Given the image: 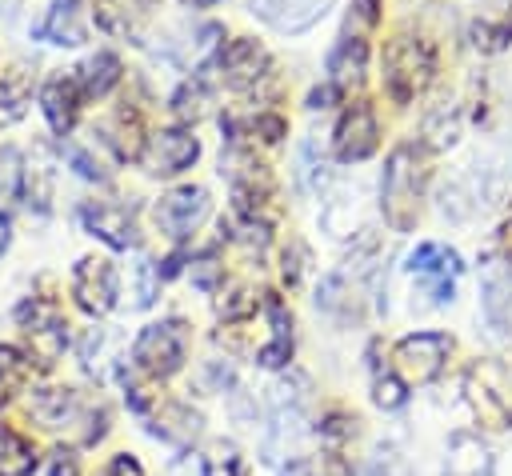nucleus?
Wrapping results in <instances>:
<instances>
[{
    "mask_svg": "<svg viewBox=\"0 0 512 476\" xmlns=\"http://www.w3.org/2000/svg\"><path fill=\"white\" fill-rule=\"evenodd\" d=\"M420 188H424V168H420L416 144L392 148L384 176H380V208L396 232H412L416 212H420Z\"/></svg>",
    "mask_w": 512,
    "mask_h": 476,
    "instance_id": "obj_1",
    "label": "nucleus"
},
{
    "mask_svg": "<svg viewBox=\"0 0 512 476\" xmlns=\"http://www.w3.org/2000/svg\"><path fill=\"white\" fill-rule=\"evenodd\" d=\"M464 396L476 420L492 432L512 428V372L496 356H476L464 372Z\"/></svg>",
    "mask_w": 512,
    "mask_h": 476,
    "instance_id": "obj_2",
    "label": "nucleus"
},
{
    "mask_svg": "<svg viewBox=\"0 0 512 476\" xmlns=\"http://www.w3.org/2000/svg\"><path fill=\"white\" fill-rule=\"evenodd\" d=\"M432 72H436V56L424 40H416V36L388 40V48H384V88L396 104L416 100L432 84Z\"/></svg>",
    "mask_w": 512,
    "mask_h": 476,
    "instance_id": "obj_3",
    "label": "nucleus"
},
{
    "mask_svg": "<svg viewBox=\"0 0 512 476\" xmlns=\"http://www.w3.org/2000/svg\"><path fill=\"white\" fill-rule=\"evenodd\" d=\"M184 356H188V324L176 320V316H172V320L144 324L140 336H136V344H132L136 368L148 372V376H156V380L180 372Z\"/></svg>",
    "mask_w": 512,
    "mask_h": 476,
    "instance_id": "obj_4",
    "label": "nucleus"
},
{
    "mask_svg": "<svg viewBox=\"0 0 512 476\" xmlns=\"http://www.w3.org/2000/svg\"><path fill=\"white\" fill-rule=\"evenodd\" d=\"M16 320H20L24 340H28V364L48 372L64 356V344H68V324H64L60 308L48 300H24L16 308Z\"/></svg>",
    "mask_w": 512,
    "mask_h": 476,
    "instance_id": "obj_5",
    "label": "nucleus"
},
{
    "mask_svg": "<svg viewBox=\"0 0 512 476\" xmlns=\"http://www.w3.org/2000/svg\"><path fill=\"white\" fill-rule=\"evenodd\" d=\"M448 352H452V336H444V332H408L404 340H396L392 360H396V372H400L404 384H432L444 372Z\"/></svg>",
    "mask_w": 512,
    "mask_h": 476,
    "instance_id": "obj_6",
    "label": "nucleus"
},
{
    "mask_svg": "<svg viewBox=\"0 0 512 476\" xmlns=\"http://www.w3.org/2000/svg\"><path fill=\"white\" fill-rule=\"evenodd\" d=\"M220 172H228L232 196H236V204H240L244 216H256V208L272 196V176H268V168H264L248 148H240V144H232V148L224 152Z\"/></svg>",
    "mask_w": 512,
    "mask_h": 476,
    "instance_id": "obj_7",
    "label": "nucleus"
},
{
    "mask_svg": "<svg viewBox=\"0 0 512 476\" xmlns=\"http://www.w3.org/2000/svg\"><path fill=\"white\" fill-rule=\"evenodd\" d=\"M376 144H380L376 112H372L364 100L348 104V108L340 112V120H336V136H332V152H336V160H344V164H360V160H368V156L376 152Z\"/></svg>",
    "mask_w": 512,
    "mask_h": 476,
    "instance_id": "obj_8",
    "label": "nucleus"
},
{
    "mask_svg": "<svg viewBox=\"0 0 512 476\" xmlns=\"http://www.w3.org/2000/svg\"><path fill=\"white\" fill-rule=\"evenodd\" d=\"M408 268H412V276L420 280V288H424V296H432V304H448L452 300V292H456V276H460V256L452 252V248H444V244H420L416 252H412V260H408Z\"/></svg>",
    "mask_w": 512,
    "mask_h": 476,
    "instance_id": "obj_9",
    "label": "nucleus"
},
{
    "mask_svg": "<svg viewBox=\"0 0 512 476\" xmlns=\"http://www.w3.org/2000/svg\"><path fill=\"white\" fill-rule=\"evenodd\" d=\"M72 296L88 316H104L116 304V268L104 256H84L72 272Z\"/></svg>",
    "mask_w": 512,
    "mask_h": 476,
    "instance_id": "obj_10",
    "label": "nucleus"
},
{
    "mask_svg": "<svg viewBox=\"0 0 512 476\" xmlns=\"http://www.w3.org/2000/svg\"><path fill=\"white\" fill-rule=\"evenodd\" d=\"M268 48L264 44H256V40H248V36H240V40H232V44H224L220 48V56H216V68H220V80L228 84V88H236V92H244V88H256L264 76H268Z\"/></svg>",
    "mask_w": 512,
    "mask_h": 476,
    "instance_id": "obj_11",
    "label": "nucleus"
},
{
    "mask_svg": "<svg viewBox=\"0 0 512 476\" xmlns=\"http://www.w3.org/2000/svg\"><path fill=\"white\" fill-rule=\"evenodd\" d=\"M196 156H200V140L184 128H160L148 136V148H144V164L152 176H176L192 168Z\"/></svg>",
    "mask_w": 512,
    "mask_h": 476,
    "instance_id": "obj_12",
    "label": "nucleus"
},
{
    "mask_svg": "<svg viewBox=\"0 0 512 476\" xmlns=\"http://www.w3.org/2000/svg\"><path fill=\"white\" fill-rule=\"evenodd\" d=\"M204 216H208V192L196 188V184H184V188L168 192V196L156 204V224H160V232L172 236V240H184L188 232H196Z\"/></svg>",
    "mask_w": 512,
    "mask_h": 476,
    "instance_id": "obj_13",
    "label": "nucleus"
},
{
    "mask_svg": "<svg viewBox=\"0 0 512 476\" xmlns=\"http://www.w3.org/2000/svg\"><path fill=\"white\" fill-rule=\"evenodd\" d=\"M248 8H252V16H260L268 28L296 36V32L312 28V24L332 8V0H248Z\"/></svg>",
    "mask_w": 512,
    "mask_h": 476,
    "instance_id": "obj_14",
    "label": "nucleus"
},
{
    "mask_svg": "<svg viewBox=\"0 0 512 476\" xmlns=\"http://www.w3.org/2000/svg\"><path fill=\"white\" fill-rule=\"evenodd\" d=\"M140 416L148 420V428H152V436H160V440H168V444H176V448H188L196 436H200V412H192L188 404H160V400H148L144 408H140Z\"/></svg>",
    "mask_w": 512,
    "mask_h": 476,
    "instance_id": "obj_15",
    "label": "nucleus"
},
{
    "mask_svg": "<svg viewBox=\"0 0 512 476\" xmlns=\"http://www.w3.org/2000/svg\"><path fill=\"white\" fill-rule=\"evenodd\" d=\"M80 220L108 248H132L136 244V220H132V208H124V204H108V200L84 204L80 208Z\"/></svg>",
    "mask_w": 512,
    "mask_h": 476,
    "instance_id": "obj_16",
    "label": "nucleus"
},
{
    "mask_svg": "<svg viewBox=\"0 0 512 476\" xmlns=\"http://www.w3.org/2000/svg\"><path fill=\"white\" fill-rule=\"evenodd\" d=\"M80 84L76 76H52L40 92V108H44V120L56 136H68L72 124H76V112H80Z\"/></svg>",
    "mask_w": 512,
    "mask_h": 476,
    "instance_id": "obj_17",
    "label": "nucleus"
},
{
    "mask_svg": "<svg viewBox=\"0 0 512 476\" xmlns=\"http://www.w3.org/2000/svg\"><path fill=\"white\" fill-rule=\"evenodd\" d=\"M440 476H492V452L476 432H452Z\"/></svg>",
    "mask_w": 512,
    "mask_h": 476,
    "instance_id": "obj_18",
    "label": "nucleus"
},
{
    "mask_svg": "<svg viewBox=\"0 0 512 476\" xmlns=\"http://www.w3.org/2000/svg\"><path fill=\"white\" fill-rule=\"evenodd\" d=\"M364 60H368V40L364 36H340V44L328 52V76H332V88L344 92L352 84L364 80Z\"/></svg>",
    "mask_w": 512,
    "mask_h": 476,
    "instance_id": "obj_19",
    "label": "nucleus"
},
{
    "mask_svg": "<svg viewBox=\"0 0 512 476\" xmlns=\"http://www.w3.org/2000/svg\"><path fill=\"white\" fill-rule=\"evenodd\" d=\"M264 308H268V320H272V340L256 352V360H260L264 368H284V364L292 360V316H288V308H284L272 292H268Z\"/></svg>",
    "mask_w": 512,
    "mask_h": 476,
    "instance_id": "obj_20",
    "label": "nucleus"
},
{
    "mask_svg": "<svg viewBox=\"0 0 512 476\" xmlns=\"http://www.w3.org/2000/svg\"><path fill=\"white\" fill-rule=\"evenodd\" d=\"M84 0H52L44 24L36 28V36H48L52 44H84V24H80Z\"/></svg>",
    "mask_w": 512,
    "mask_h": 476,
    "instance_id": "obj_21",
    "label": "nucleus"
},
{
    "mask_svg": "<svg viewBox=\"0 0 512 476\" xmlns=\"http://www.w3.org/2000/svg\"><path fill=\"white\" fill-rule=\"evenodd\" d=\"M72 76H76V84H80V96H104V92L120 80V60H116V52H96V56H88Z\"/></svg>",
    "mask_w": 512,
    "mask_h": 476,
    "instance_id": "obj_22",
    "label": "nucleus"
},
{
    "mask_svg": "<svg viewBox=\"0 0 512 476\" xmlns=\"http://www.w3.org/2000/svg\"><path fill=\"white\" fill-rule=\"evenodd\" d=\"M32 472H36L32 444L12 424H0V476H32Z\"/></svg>",
    "mask_w": 512,
    "mask_h": 476,
    "instance_id": "obj_23",
    "label": "nucleus"
},
{
    "mask_svg": "<svg viewBox=\"0 0 512 476\" xmlns=\"http://www.w3.org/2000/svg\"><path fill=\"white\" fill-rule=\"evenodd\" d=\"M484 316L496 328L512 324V264L504 272H488L484 276Z\"/></svg>",
    "mask_w": 512,
    "mask_h": 476,
    "instance_id": "obj_24",
    "label": "nucleus"
},
{
    "mask_svg": "<svg viewBox=\"0 0 512 476\" xmlns=\"http://www.w3.org/2000/svg\"><path fill=\"white\" fill-rule=\"evenodd\" d=\"M104 132H112L108 140L116 144V156H120V160H136V156H144V148H140V116H136L132 108H120Z\"/></svg>",
    "mask_w": 512,
    "mask_h": 476,
    "instance_id": "obj_25",
    "label": "nucleus"
},
{
    "mask_svg": "<svg viewBox=\"0 0 512 476\" xmlns=\"http://www.w3.org/2000/svg\"><path fill=\"white\" fill-rule=\"evenodd\" d=\"M28 372H32L28 356H24V352H16L12 344H0V408H4L20 388H24Z\"/></svg>",
    "mask_w": 512,
    "mask_h": 476,
    "instance_id": "obj_26",
    "label": "nucleus"
},
{
    "mask_svg": "<svg viewBox=\"0 0 512 476\" xmlns=\"http://www.w3.org/2000/svg\"><path fill=\"white\" fill-rule=\"evenodd\" d=\"M372 400H376V408H384V412H396V408H404V400H408V392H404V380H400L392 368H380V364H372Z\"/></svg>",
    "mask_w": 512,
    "mask_h": 476,
    "instance_id": "obj_27",
    "label": "nucleus"
},
{
    "mask_svg": "<svg viewBox=\"0 0 512 476\" xmlns=\"http://www.w3.org/2000/svg\"><path fill=\"white\" fill-rule=\"evenodd\" d=\"M200 476H244L236 444H228V440L208 444V452L200 456Z\"/></svg>",
    "mask_w": 512,
    "mask_h": 476,
    "instance_id": "obj_28",
    "label": "nucleus"
},
{
    "mask_svg": "<svg viewBox=\"0 0 512 476\" xmlns=\"http://www.w3.org/2000/svg\"><path fill=\"white\" fill-rule=\"evenodd\" d=\"M472 44L480 52H500L512 44V8L500 16V20H476L472 24Z\"/></svg>",
    "mask_w": 512,
    "mask_h": 476,
    "instance_id": "obj_29",
    "label": "nucleus"
},
{
    "mask_svg": "<svg viewBox=\"0 0 512 476\" xmlns=\"http://www.w3.org/2000/svg\"><path fill=\"white\" fill-rule=\"evenodd\" d=\"M24 176H28L24 156H20L12 144H0V200L20 196V192H24Z\"/></svg>",
    "mask_w": 512,
    "mask_h": 476,
    "instance_id": "obj_30",
    "label": "nucleus"
},
{
    "mask_svg": "<svg viewBox=\"0 0 512 476\" xmlns=\"http://www.w3.org/2000/svg\"><path fill=\"white\" fill-rule=\"evenodd\" d=\"M28 84H24V76H8V80H0V124H12V120H20L24 116V108H28Z\"/></svg>",
    "mask_w": 512,
    "mask_h": 476,
    "instance_id": "obj_31",
    "label": "nucleus"
},
{
    "mask_svg": "<svg viewBox=\"0 0 512 476\" xmlns=\"http://www.w3.org/2000/svg\"><path fill=\"white\" fill-rule=\"evenodd\" d=\"M204 108H208V92H204L200 80H188V84L172 96V112H176L180 120H200Z\"/></svg>",
    "mask_w": 512,
    "mask_h": 476,
    "instance_id": "obj_32",
    "label": "nucleus"
},
{
    "mask_svg": "<svg viewBox=\"0 0 512 476\" xmlns=\"http://www.w3.org/2000/svg\"><path fill=\"white\" fill-rule=\"evenodd\" d=\"M216 312H220L224 320H244V316H252V312H256V296H252V288H232L228 296H220Z\"/></svg>",
    "mask_w": 512,
    "mask_h": 476,
    "instance_id": "obj_33",
    "label": "nucleus"
},
{
    "mask_svg": "<svg viewBox=\"0 0 512 476\" xmlns=\"http://www.w3.org/2000/svg\"><path fill=\"white\" fill-rule=\"evenodd\" d=\"M220 276H224V264H220L212 252H204V256H196V260H192V284H196V288L216 292Z\"/></svg>",
    "mask_w": 512,
    "mask_h": 476,
    "instance_id": "obj_34",
    "label": "nucleus"
},
{
    "mask_svg": "<svg viewBox=\"0 0 512 476\" xmlns=\"http://www.w3.org/2000/svg\"><path fill=\"white\" fill-rule=\"evenodd\" d=\"M364 476H408V464H404V456H400V452H392V448H380V452L368 460Z\"/></svg>",
    "mask_w": 512,
    "mask_h": 476,
    "instance_id": "obj_35",
    "label": "nucleus"
},
{
    "mask_svg": "<svg viewBox=\"0 0 512 476\" xmlns=\"http://www.w3.org/2000/svg\"><path fill=\"white\" fill-rule=\"evenodd\" d=\"M248 128H252L260 140H268V144H276V140L288 136V124H284V116H276V112H260V116H252Z\"/></svg>",
    "mask_w": 512,
    "mask_h": 476,
    "instance_id": "obj_36",
    "label": "nucleus"
},
{
    "mask_svg": "<svg viewBox=\"0 0 512 476\" xmlns=\"http://www.w3.org/2000/svg\"><path fill=\"white\" fill-rule=\"evenodd\" d=\"M136 276H140V288H136V308H148V304L156 300L160 268H152V260H140V264H136Z\"/></svg>",
    "mask_w": 512,
    "mask_h": 476,
    "instance_id": "obj_37",
    "label": "nucleus"
},
{
    "mask_svg": "<svg viewBox=\"0 0 512 476\" xmlns=\"http://www.w3.org/2000/svg\"><path fill=\"white\" fill-rule=\"evenodd\" d=\"M376 4H380V0H356V4H352V12H348L344 32H348V36H360V28L376 24V16H380V12H376Z\"/></svg>",
    "mask_w": 512,
    "mask_h": 476,
    "instance_id": "obj_38",
    "label": "nucleus"
},
{
    "mask_svg": "<svg viewBox=\"0 0 512 476\" xmlns=\"http://www.w3.org/2000/svg\"><path fill=\"white\" fill-rule=\"evenodd\" d=\"M68 160H72V168H76L84 180H108V172L100 168V160H92L84 148H76V144H72V148H68Z\"/></svg>",
    "mask_w": 512,
    "mask_h": 476,
    "instance_id": "obj_39",
    "label": "nucleus"
},
{
    "mask_svg": "<svg viewBox=\"0 0 512 476\" xmlns=\"http://www.w3.org/2000/svg\"><path fill=\"white\" fill-rule=\"evenodd\" d=\"M304 264H308V248H304V244H292V252L284 248V280H288V284H300Z\"/></svg>",
    "mask_w": 512,
    "mask_h": 476,
    "instance_id": "obj_40",
    "label": "nucleus"
},
{
    "mask_svg": "<svg viewBox=\"0 0 512 476\" xmlns=\"http://www.w3.org/2000/svg\"><path fill=\"white\" fill-rule=\"evenodd\" d=\"M100 476H144V468L136 464V456L120 452V456H112V460L100 468Z\"/></svg>",
    "mask_w": 512,
    "mask_h": 476,
    "instance_id": "obj_41",
    "label": "nucleus"
},
{
    "mask_svg": "<svg viewBox=\"0 0 512 476\" xmlns=\"http://www.w3.org/2000/svg\"><path fill=\"white\" fill-rule=\"evenodd\" d=\"M48 476H80L76 456H72V452H56V460H52V472H48Z\"/></svg>",
    "mask_w": 512,
    "mask_h": 476,
    "instance_id": "obj_42",
    "label": "nucleus"
},
{
    "mask_svg": "<svg viewBox=\"0 0 512 476\" xmlns=\"http://www.w3.org/2000/svg\"><path fill=\"white\" fill-rule=\"evenodd\" d=\"M496 248H500V256H504V264H512V216L500 224V232H496Z\"/></svg>",
    "mask_w": 512,
    "mask_h": 476,
    "instance_id": "obj_43",
    "label": "nucleus"
},
{
    "mask_svg": "<svg viewBox=\"0 0 512 476\" xmlns=\"http://www.w3.org/2000/svg\"><path fill=\"white\" fill-rule=\"evenodd\" d=\"M336 96H340V92H336L332 84H324V88H316V92L308 96V108H328V104H332Z\"/></svg>",
    "mask_w": 512,
    "mask_h": 476,
    "instance_id": "obj_44",
    "label": "nucleus"
},
{
    "mask_svg": "<svg viewBox=\"0 0 512 476\" xmlns=\"http://www.w3.org/2000/svg\"><path fill=\"white\" fill-rule=\"evenodd\" d=\"M284 476H312V464H308V460H292V464L284 468Z\"/></svg>",
    "mask_w": 512,
    "mask_h": 476,
    "instance_id": "obj_45",
    "label": "nucleus"
},
{
    "mask_svg": "<svg viewBox=\"0 0 512 476\" xmlns=\"http://www.w3.org/2000/svg\"><path fill=\"white\" fill-rule=\"evenodd\" d=\"M8 240H12V220H8L4 212H0V252L8 248Z\"/></svg>",
    "mask_w": 512,
    "mask_h": 476,
    "instance_id": "obj_46",
    "label": "nucleus"
},
{
    "mask_svg": "<svg viewBox=\"0 0 512 476\" xmlns=\"http://www.w3.org/2000/svg\"><path fill=\"white\" fill-rule=\"evenodd\" d=\"M184 4H192V8H208V4H216V0H184Z\"/></svg>",
    "mask_w": 512,
    "mask_h": 476,
    "instance_id": "obj_47",
    "label": "nucleus"
}]
</instances>
